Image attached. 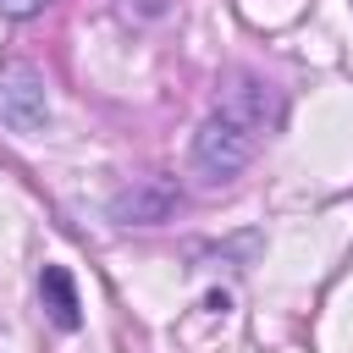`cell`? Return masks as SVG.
Wrapping results in <instances>:
<instances>
[{
  "label": "cell",
  "instance_id": "cell-5",
  "mask_svg": "<svg viewBox=\"0 0 353 353\" xmlns=\"http://www.w3.org/2000/svg\"><path fill=\"white\" fill-rule=\"evenodd\" d=\"M39 298H44V314L61 325V331H77L83 325V303H77V281L66 265H44L39 270Z\"/></svg>",
  "mask_w": 353,
  "mask_h": 353
},
{
  "label": "cell",
  "instance_id": "cell-1",
  "mask_svg": "<svg viewBox=\"0 0 353 353\" xmlns=\"http://www.w3.org/2000/svg\"><path fill=\"white\" fill-rule=\"evenodd\" d=\"M254 149H259V132H248L243 121H232V116L215 110V116L193 132V171H199L210 188H215V182H232V176L248 171Z\"/></svg>",
  "mask_w": 353,
  "mask_h": 353
},
{
  "label": "cell",
  "instance_id": "cell-4",
  "mask_svg": "<svg viewBox=\"0 0 353 353\" xmlns=\"http://www.w3.org/2000/svg\"><path fill=\"white\" fill-rule=\"evenodd\" d=\"M171 210H176V188L160 176H143L110 199V215L121 226H160V221H171Z\"/></svg>",
  "mask_w": 353,
  "mask_h": 353
},
{
  "label": "cell",
  "instance_id": "cell-3",
  "mask_svg": "<svg viewBox=\"0 0 353 353\" xmlns=\"http://www.w3.org/2000/svg\"><path fill=\"white\" fill-rule=\"evenodd\" d=\"M221 116L243 121L248 132H265L281 121V94L265 83V77H248V72H232L226 94H221Z\"/></svg>",
  "mask_w": 353,
  "mask_h": 353
},
{
  "label": "cell",
  "instance_id": "cell-6",
  "mask_svg": "<svg viewBox=\"0 0 353 353\" xmlns=\"http://www.w3.org/2000/svg\"><path fill=\"white\" fill-rule=\"evenodd\" d=\"M50 0H0V17H33V11H44Z\"/></svg>",
  "mask_w": 353,
  "mask_h": 353
},
{
  "label": "cell",
  "instance_id": "cell-2",
  "mask_svg": "<svg viewBox=\"0 0 353 353\" xmlns=\"http://www.w3.org/2000/svg\"><path fill=\"white\" fill-rule=\"evenodd\" d=\"M0 121L22 138L50 127V88L39 77V66L28 61H0Z\"/></svg>",
  "mask_w": 353,
  "mask_h": 353
}]
</instances>
